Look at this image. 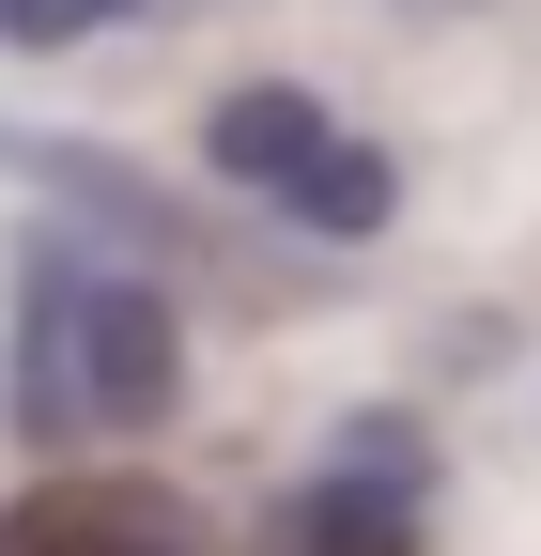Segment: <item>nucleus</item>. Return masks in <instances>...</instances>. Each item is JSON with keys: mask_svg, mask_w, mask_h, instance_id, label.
<instances>
[{"mask_svg": "<svg viewBox=\"0 0 541 556\" xmlns=\"http://www.w3.org/2000/svg\"><path fill=\"white\" fill-rule=\"evenodd\" d=\"M418 495H433L418 433H402V417H356V433L279 495V556H418Z\"/></svg>", "mask_w": 541, "mask_h": 556, "instance_id": "obj_3", "label": "nucleus"}, {"mask_svg": "<svg viewBox=\"0 0 541 556\" xmlns=\"http://www.w3.org/2000/svg\"><path fill=\"white\" fill-rule=\"evenodd\" d=\"M201 170L248 186L263 217L325 232V248H356V232L402 217V170L372 155V139H341V124H325V93H294V78H248V93L201 109Z\"/></svg>", "mask_w": 541, "mask_h": 556, "instance_id": "obj_2", "label": "nucleus"}, {"mask_svg": "<svg viewBox=\"0 0 541 556\" xmlns=\"http://www.w3.org/2000/svg\"><path fill=\"white\" fill-rule=\"evenodd\" d=\"M109 16H140V0H0V47H78Z\"/></svg>", "mask_w": 541, "mask_h": 556, "instance_id": "obj_5", "label": "nucleus"}, {"mask_svg": "<svg viewBox=\"0 0 541 556\" xmlns=\"http://www.w3.org/2000/svg\"><path fill=\"white\" fill-rule=\"evenodd\" d=\"M171 402H186V325H171V294L124 278V263L47 248V263L16 278L0 417H16L32 448H124V433H155Z\"/></svg>", "mask_w": 541, "mask_h": 556, "instance_id": "obj_1", "label": "nucleus"}, {"mask_svg": "<svg viewBox=\"0 0 541 556\" xmlns=\"http://www.w3.org/2000/svg\"><path fill=\"white\" fill-rule=\"evenodd\" d=\"M0 556H201V510L155 479H47L32 510H0Z\"/></svg>", "mask_w": 541, "mask_h": 556, "instance_id": "obj_4", "label": "nucleus"}]
</instances>
